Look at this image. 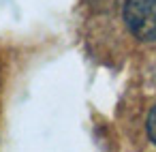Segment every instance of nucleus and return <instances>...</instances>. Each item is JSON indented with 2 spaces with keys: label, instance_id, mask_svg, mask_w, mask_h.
I'll list each match as a JSON object with an SVG mask.
<instances>
[{
  "label": "nucleus",
  "instance_id": "obj_1",
  "mask_svg": "<svg viewBox=\"0 0 156 152\" xmlns=\"http://www.w3.org/2000/svg\"><path fill=\"white\" fill-rule=\"evenodd\" d=\"M124 22L141 41H156V0H126Z\"/></svg>",
  "mask_w": 156,
  "mask_h": 152
},
{
  "label": "nucleus",
  "instance_id": "obj_2",
  "mask_svg": "<svg viewBox=\"0 0 156 152\" xmlns=\"http://www.w3.org/2000/svg\"><path fill=\"white\" fill-rule=\"evenodd\" d=\"M147 135H150V139L154 141V146H156V107L150 111V116H147Z\"/></svg>",
  "mask_w": 156,
  "mask_h": 152
}]
</instances>
